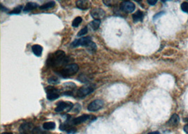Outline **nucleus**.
<instances>
[{
	"instance_id": "obj_11",
	"label": "nucleus",
	"mask_w": 188,
	"mask_h": 134,
	"mask_svg": "<svg viewBox=\"0 0 188 134\" xmlns=\"http://www.w3.org/2000/svg\"><path fill=\"white\" fill-rule=\"evenodd\" d=\"M92 116L88 115V114H84V115L80 116L77 118H75L74 119H72V121L71 122V124L72 125H78V124H80L83 122H87L88 119H90L91 118Z\"/></svg>"
},
{
	"instance_id": "obj_28",
	"label": "nucleus",
	"mask_w": 188,
	"mask_h": 134,
	"mask_svg": "<svg viewBox=\"0 0 188 134\" xmlns=\"http://www.w3.org/2000/svg\"><path fill=\"white\" fill-rule=\"evenodd\" d=\"M73 111H76V112H80V110L81 109V106L80 104H76L74 105L73 108Z\"/></svg>"
},
{
	"instance_id": "obj_13",
	"label": "nucleus",
	"mask_w": 188,
	"mask_h": 134,
	"mask_svg": "<svg viewBox=\"0 0 188 134\" xmlns=\"http://www.w3.org/2000/svg\"><path fill=\"white\" fill-rule=\"evenodd\" d=\"M32 51L35 56H41L42 54H43V48L40 45H34L32 47Z\"/></svg>"
},
{
	"instance_id": "obj_18",
	"label": "nucleus",
	"mask_w": 188,
	"mask_h": 134,
	"mask_svg": "<svg viewBox=\"0 0 188 134\" xmlns=\"http://www.w3.org/2000/svg\"><path fill=\"white\" fill-rule=\"evenodd\" d=\"M56 127V124L53 122H45L43 124V129L45 130H53Z\"/></svg>"
},
{
	"instance_id": "obj_35",
	"label": "nucleus",
	"mask_w": 188,
	"mask_h": 134,
	"mask_svg": "<svg viewBox=\"0 0 188 134\" xmlns=\"http://www.w3.org/2000/svg\"><path fill=\"white\" fill-rule=\"evenodd\" d=\"M184 121H185V122H187V123H188V118H186V119H184Z\"/></svg>"
},
{
	"instance_id": "obj_14",
	"label": "nucleus",
	"mask_w": 188,
	"mask_h": 134,
	"mask_svg": "<svg viewBox=\"0 0 188 134\" xmlns=\"http://www.w3.org/2000/svg\"><path fill=\"white\" fill-rule=\"evenodd\" d=\"M180 122V118L178 117V114H173L172 117H171V119H169V121L168 122V124L170 126H177Z\"/></svg>"
},
{
	"instance_id": "obj_16",
	"label": "nucleus",
	"mask_w": 188,
	"mask_h": 134,
	"mask_svg": "<svg viewBox=\"0 0 188 134\" xmlns=\"http://www.w3.org/2000/svg\"><path fill=\"white\" fill-rule=\"evenodd\" d=\"M38 7H40V6H39L38 4H36V3L28 2V3H27V4L25 5L23 11H25V12H28V11H30L33 10V9H35L36 8H38Z\"/></svg>"
},
{
	"instance_id": "obj_5",
	"label": "nucleus",
	"mask_w": 188,
	"mask_h": 134,
	"mask_svg": "<svg viewBox=\"0 0 188 134\" xmlns=\"http://www.w3.org/2000/svg\"><path fill=\"white\" fill-rule=\"evenodd\" d=\"M56 107L55 109V112H64V110H66L67 112H69L73 108V104L71 103V102H59L56 104Z\"/></svg>"
},
{
	"instance_id": "obj_32",
	"label": "nucleus",
	"mask_w": 188,
	"mask_h": 134,
	"mask_svg": "<svg viewBox=\"0 0 188 134\" xmlns=\"http://www.w3.org/2000/svg\"><path fill=\"white\" fill-rule=\"evenodd\" d=\"M184 131L185 133H188V124H186V125L184 126Z\"/></svg>"
},
{
	"instance_id": "obj_31",
	"label": "nucleus",
	"mask_w": 188,
	"mask_h": 134,
	"mask_svg": "<svg viewBox=\"0 0 188 134\" xmlns=\"http://www.w3.org/2000/svg\"><path fill=\"white\" fill-rule=\"evenodd\" d=\"M0 6H1V10L3 11H5V12H8V9H6V8L4 7V6H3L2 4H0Z\"/></svg>"
},
{
	"instance_id": "obj_19",
	"label": "nucleus",
	"mask_w": 188,
	"mask_h": 134,
	"mask_svg": "<svg viewBox=\"0 0 188 134\" xmlns=\"http://www.w3.org/2000/svg\"><path fill=\"white\" fill-rule=\"evenodd\" d=\"M100 24H101V21L100 20H94L90 23V27L93 30H97L99 27Z\"/></svg>"
},
{
	"instance_id": "obj_25",
	"label": "nucleus",
	"mask_w": 188,
	"mask_h": 134,
	"mask_svg": "<svg viewBox=\"0 0 188 134\" xmlns=\"http://www.w3.org/2000/svg\"><path fill=\"white\" fill-rule=\"evenodd\" d=\"M87 32H88V29H87V27H85V28L81 29L80 31H79V33H78L77 35L78 37L83 36V35H85V34L87 33Z\"/></svg>"
},
{
	"instance_id": "obj_26",
	"label": "nucleus",
	"mask_w": 188,
	"mask_h": 134,
	"mask_svg": "<svg viewBox=\"0 0 188 134\" xmlns=\"http://www.w3.org/2000/svg\"><path fill=\"white\" fill-rule=\"evenodd\" d=\"M181 9H182L183 11L185 13H188V2H183L182 3L180 6Z\"/></svg>"
},
{
	"instance_id": "obj_24",
	"label": "nucleus",
	"mask_w": 188,
	"mask_h": 134,
	"mask_svg": "<svg viewBox=\"0 0 188 134\" xmlns=\"http://www.w3.org/2000/svg\"><path fill=\"white\" fill-rule=\"evenodd\" d=\"M78 80H80L81 83H87V82L89 81V79L86 76L83 75V74H81L80 76H79Z\"/></svg>"
},
{
	"instance_id": "obj_12",
	"label": "nucleus",
	"mask_w": 188,
	"mask_h": 134,
	"mask_svg": "<svg viewBox=\"0 0 188 134\" xmlns=\"http://www.w3.org/2000/svg\"><path fill=\"white\" fill-rule=\"evenodd\" d=\"M75 4L76 6L81 10H87V9H90V6H91V2L87 1V0H79V1H76Z\"/></svg>"
},
{
	"instance_id": "obj_8",
	"label": "nucleus",
	"mask_w": 188,
	"mask_h": 134,
	"mask_svg": "<svg viewBox=\"0 0 188 134\" xmlns=\"http://www.w3.org/2000/svg\"><path fill=\"white\" fill-rule=\"evenodd\" d=\"M104 105V101L102 100H95L93 102H92L88 107H87V109L90 112H97V111L99 110L102 109V107Z\"/></svg>"
},
{
	"instance_id": "obj_2",
	"label": "nucleus",
	"mask_w": 188,
	"mask_h": 134,
	"mask_svg": "<svg viewBox=\"0 0 188 134\" xmlns=\"http://www.w3.org/2000/svg\"><path fill=\"white\" fill-rule=\"evenodd\" d=\"M78 69L79 67L77 64H71L66 66L62 70L60 71L59 74L61 76L64 77V78H69V77L75 75L76 73L78 72Z\"/></svg>"
},
{
	"instance_id": "obj_17",
	"label": "nucleus",
	"mask_w": 188,
	"mask_h": 134,
	"mask_svg": "<svg viewBox=\"0 0 188 134\" xmlns=\"http://www.w3.org/2000/svg\"><path fill=\"white\" fill-rule=\"evenodd\" d=\"M54 6H55V1H49V2L46 3V4L40 6V7H39V9H40V10H48V9L54 7Z\"/></svg>"
},
{
	"instance_id": "obj_23",
	"label": "nucleus",
	"mask_w": 188,
	"mask_h": 134,
	"mask_svg": "<svg viewBox=\"0 0 188 134\" xmlns=\"http://www.w3.org/2000/svg\"><path fill=\"white\" fill-rule=\"evenodd\" d=\"M32 134H45V132L40 127H35L32 131Z\"/></svg>"
},
{
	"instance_id": "obj_27",
	"label": "nucleus",
	"mask_w": 188,
	"mask_h": 134,
	"mask_svg": "<svg viewBox=\"0 0 188 134\" xmlns=\"http://www.w3.org/2000/svg\"><path fill=\"white\" fill-rule=\"evenodd\" d=\"M64 86L66 87V88H68V89H74V88H75L76 85L73 83L69 82V83H65Z\"/></svg>"
},
{
	"instance_id": "obj_29",
	"label": "nucleus",
	"mask_w": 188,
	"mask_h": 134,
	"mask_svg": "<svg viewBox=\"0 0 188 134\" xmlns=\"http://www.w3.org/2000/svg\"><path fill=\"white\" fill-rule=\"evenodd\" d=\"M164 14H165V12H163V11H161V12H159V13H158V14H156V15H155L154 16L153 19L154 21L156 20V19H158V18H160L161 16H163Z\"/></svg>"
},
{
	"instance_id": "obj_21",
	"label": "nucleus",
	"mask_w": 188,
	"mask_h": 134,
	"mask_svg": "<svg viewBox=\"0 0 188 134\" xmlns=\"http://www.w3.org/2000/svg\"><path fill=\"white\" fill-rule=\"evenodd\" d=\"M22 9H23V6H17V7L14 8V9H13L12 11H11L10 12H9V14H10V15H11V14H20Z\"/></svg>"
},
{
	"instance_id": "obj_22",
	"label": "nucleus",
	"mask_w": 188,
	"mask_h": 134,
	"mask_svg": "<svg viewBox=\"0 0 188 134\" xmlns=\"http://www.w3.org/2000/svg\"><path fill=\"white\" fill-rule=\"evenodd\" d=\"M48 83L50 84H54V85H56V84H58L59 83V79L57 77L51 76L49 78H48Z\"/></svg>"
},
{
	"instance_id": "obj_30",
	"label": "nucleus",
	"mask_w": 188,
	"mask_h": 134,
	"mask_svg": "<svg viewBox=\"0 0 188 134\" xmlns=\"http://www.w3.org/2000/svg\"><path fill=\"white\" fill-rule=\"evenodd\" d=\"M157 1L156 0H152V1H151V0H148L147 1V3H148L150 5H155V4H156Z\"/></svg>"
},
{
	"instance_id": "obj_3",
	"label": "nucleus",
	"mask_w": 188,
	"mask_h": 134,
	"mask_svg": "<svg viewBox=\"0 0 188 134\" xmlns=\"http://www.w3.org/2000/svg\"><path fill=\"white\" fill-rule=\"evenodd\" d=\"M45 91L47 93V98L49 100H54L59 98L60 96L59 90L53 86L46 87Z\"/></svg>"
},
{
	"instance_id": "obj_9",
	"label": "nucleus",
	"mask_w": 188,
	"mask_h": 134,
	"mask_svg": "<svg viewBox=\"0 0 188 134\" xmlns=\"http://www.w3.org/2000/svg\"><path fill=\"white\" fill-rule=\"evenodd\" d=\"M90 14L95 20H100L104 16L105 11L100 8H95L90 11Z\"/></svg>"
},
{
	"instance_id": "obj_7",
	"label": "nucleus",
	"mask_w": 188,
	"mask_h": 134,
	"mask_svg": "<svg viewBox=\"0 0 188 134\" xmlns=\"http://www.w3.org/2000/svg\"><path fill=\"white\" fill-rule=\"evenodd\" d=\"M94 91V88L92 86H89V85H86L80 88V89L78 90L77 92V96L79 98H84L85 97H86L87 95L91 94L92 92Z\"/></svg>"
},
{
	"instance_id": "obj_34",
	"label": "nucleus",
	"mask_w": 188,
	"mask_h": 134,
	"mask_svg": "<svg viewBox=\"0 0 188 134\" xmlns=\"http://www.w3.org/2000/svg\"><path fill=\"white\" fill-rule=\"evenodd\" d=\"M1 134H12V133H9V132H4V133H2Z\"/></svg>"
},
{
	"instance_id": "obj_15",
	"label": "nucleus",
	"mask_w": 188,
	"mask_h": 134,
	"mask_svg": "<svg viewBox=\"0 0 188 134\" xmlns=\"http://www.w3.org/2000/svg\"><path fill=\"white\" fill-rule=\"evenodd\" d=\"M143 17H144L143 13L140 10L136 11L133 15H132V19H133L134 23L142 21V19H143Z\"/></svg>"
},
{
	"instance_id": "obj_1",
	"label": "nucleus",
	"mask_w": 188,
	"mask_h": 134,
	"mask_svg": "<svg viewBox=\"0 0 188 134\" xmlns=\"http://www.w3.org/2000/svg\"><path fill=\"white\" fill-rule=\"evenodd\" d=\"M68 60L66 58V54L64 52L58 50L54 54H51L49 56L47 64L49 67H58L66 64Z\"/></svg>"
},
{
	"instance_id": "obj_6",
	"label": "nucleus",
	"mask_w": 188,
	"mask_h": 134,
	"mask_svg": "<svg viewBox=\"0 0 188 134\" xmlns=\"http://www.w3.org/2000/svg\"><path fill=\"white\" fill-rule=\"evenodd\" d=\"M120 8H121V9L123 11L129 14V13H132L134 11V9H135V5H134V3L132 2V1H125L121 2Z\"/></svg>"
},
{
	"instance_id": "obj_10",
	"label": "nucleus",
	"mask_w": 188,
	"mask_h": 134,
	"mask_svg": "<svg viewBox=\"0 0 188 134\" xmlns=\"http://www.w3.org/2000/svg\"><path fill=\"white\" fill-rule=\"evenodd\" d=\"M33 126L31 123H23L19 127V131L21 134H28L33 130Z\"/></svg>"
},
{
	"instance_id": "obj_4",
	"label": "nucleus",
	"mask_w": 188,
	"mask_h": 134,
	"mask_svg": "<svg viewBox=\"0 0 188 134\" xmlns=\"http://www.w3.org/2000/svg\"><path fill=\"white\" fill-rule=\"evenodd\" d=\"M92 43L91 37H85V38H81L80 39H77L74 40L72 43L71 46L73 47H76L82 46L85 47H88L91 43Z\"/></svg>"
},
{
	"instance_id": "obj_20",
	"label": "nucleus",
	"mask_w": 188,
	"mask_h": 134,
	"mask_svg": "<svg viewBox=\"0 0 188 134\" xmlns=\"http://www.w3.org/2000/svg\"><path fill=\"white\" fill-rule=\"evenodd\" d=\"M82 21V19L80 16H78V17L75 18V19H74V20L73 21L72 26L75 27V28H77V27H78V25L81 23Z\"/></svg>"
},
{
	"instance_id": "obj_33",
	"label": "nucleus",
	"mask_w": 188,
	"mask_h": 134,
	"mask_svg": "<svg viewBox=\"0 0 188 134\" xmlns=\"http://www.w3.org/2000/svg\"><path fill=\"white\" fill-rule=\"evenodd\" d=\"M148 134H160L159 132L158 131H154V132H151V133H149Z\"/></svg>"
}]
</instances>
